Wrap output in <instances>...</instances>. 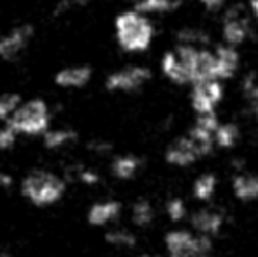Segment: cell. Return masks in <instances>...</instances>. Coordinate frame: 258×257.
<instances>
[{
  "label": "cell",
  "instance_id": "obj_14",
  "mask_svg": "<svg viewBox=\"0 0 258 257\" xmlns=\"http://www.w3.org/2000/svg\"><path fill=\"white\" fill-rule=\"evenodd\" d=\"M225 222L223 213L211 208H201L191 215V227L197 234H206V236H214L221 231Z\"/></svg>",
  "mask_w": 258,
  "mask_h": 257
},
{
  "label": "cell",
  "instance_id": "obj_7",
  "mask_svg": "<svg viewBox=\"0 0 258 257\" xmlns=\"http://www.w3.org/2000/svg\"><path fill=\"white\" fill-rule=\"evenodd\" d=\"M191 108L197 115L211 113L223 99V85L220 79H204V81L191 83Z\"/></svg>",
  "mask_w": 258,
  "mask_h": 257
},
{
  "label": "cell",
  "instance_id": "obj_11",
  "mask_svg": "<svg viewBox=\"0 0 258 257\" xmlns=\"http://www.w3.org/2000/svg\"><path fill=\"white\" fill-rule=\"evenodd\" d=\"M241 65V57H239L237 48L228 44H221L214 52V78L223 81L235 76Z\"/></svg>",
  "mask_w": 258,
  "mask_h": 257
},
{
  "label": "cell",
  "instance_id": "obj_26",
  "mask_svg": "<svg viewBox=\"0 0 258 257\" xmlns=\"http://www.w3.org/2000/svg\"><path fill=\"white\" fill-rule=\"evenodd\" d=\"M165 212H167V217H169L172 222H181V220L186 217V204L181 197H172L167 201L165 204Z\"/></svg>",
  "mask_w": 258,
  "mask_h": 257
},
{
  "label": "cell",
  "instance_id": "obj_34",
  "mask_svg": "<svg viewBox=\"0 0 258 257\" xmlns=\"http://www.w3.org/2000/svg\"><path fill=\"white\" fill-rule=\"evenodd\" d=\"M249 11H251V14L258 20V0H249Z\"/></svg>",
  "mask_w": 258,
  "mask_h": 257
},
{
  "label": "cell",
  "instance_id": "obj_35",
  "mask_svg": "<svg viewBox=\"0 0 258 257\" xmlns=\"http://www.w3.org/2000/svg\"><path fill=\"white\" fill-rule=\"evenodd\" d=\"M253 111H255V117H256V120H258V102L253 104Z\"/></svg>",
  "mask_w": 258,
  "mask_h": 257
},
{
  "label": "cell",
  "instance_id": "obj_19",
  "mask_svg": "<svg viewBox=\"0 0 258 257\" xmlns=\"http://www.w3.org/2000/svg\"><path fill=\"white\" fill-rule=\"evenodd\" d=\"M179 7V0H136L134 9L151 16V14H167Z\"/></svg>",
  "mask_w": 258,
  "mask_h": 257
},
{
  "label": "cell",
  "instance_id": "obj_15",
  "mask_svg": "<svg viewBox=\"0 0 258 257\" xmlns=\"http://www.w3.org/2000/svg\"><path fill=\"white\" fill-rule=\"evenodd\" d=\"M78 141V132L67 127H58V129H51L49 127L42 134V144H44L46 150H63V148H69Z\"/></svg>",
  "mask_w": 258,
  "mask_h": 257
},
{
  "label": "cell",
  "instance_id": "obj_4",
  "mask_svg": "<svg viewBox=\"0 0 258 257\" xmlns=\"http://www.w3.org/2000/svg\"><path fill=\"white\" fill-rule=\"evenodd\" d=\"M165 248L169 257H207L213 250V240L206 234L174 229L165 234Z\"/></svg>",
  "mask_w": 258,
  "mask_h": 257
},
{
  "label": "cell",
  "instance_id": "obj_2",
  "mask_svg": "<svg viewBox=\"0 0 258 257\" xmlns=\"http://www.w3.org/2000/svg\"><path fill=\"white\" fill-rule=\"evenodd\" d=\"M67 183L60 175L48 169H35L21 180L20 192L30 204L49 208L63 199Z\"/></svg>",
  "mask_w": 258,
  "mask_h": 257
},
{
  "label": "cell",
  "instance_id": "obj_27",
  "mask_svg": "<svg viewBox=\"0 0 258 257\" xmlns=\"http://www.w3.org/2000/svg\"><path fill=\"white\" fill-rule=\"evenodd\" d=\"M242 93L246 99L251 100V104L258 102V76L255 72H249L242 79Z\"/></svg>",
  "mask_w": 258,
  "mask_h": 257
},
{
  "label": "cell",
  "instance_id": "obj_22",
  "mask_svg": "<svg viewBox=\"0 0 258 257\" xmlns=\"http://www.w3.org/2000/svg\"><path fill=\"white\" fill-rule=\"evenodd\" d=\"M216 185H218V178L213 173H206V175L199 176L194 183V197L197 201H209L211 197L216 192Z\"/></svg>",
  "mask_w": 258,
  "mask_h": 257
},
{
  "label": "cell",
  "instance_id": "obj_29",
  "mask_svg": "<svg viewBox=\"0 0 258 257\" xmlns=\"http://www.w3.org/2000/svg\"><path fill=\"white\" fill-rule=\"evenodd\" d=\"M93 2V0H60V4H56V9H54V14H63L69 13V11L79 9V7L86 6V4ZM125 2H136V0H125Z\"/></svg>",
  "mask_w": 258,
  "mask_h": 257
},
{
  "label": "cell",
  "instance_id": "obj_20",
  "mask_svg": "<svg viewBox=\"0 0 258 257\" xmlns=\"http://www.w3.org/2000/svg\"><path fill=\"white\" fill-rule=\"evenodd\" d=\"M241 130L235 124H220L218 129L214 130V144L220 146L221 150H230L237 144Z\"/></svg>",
  "mask_w": 258,
  "mask_h": 257
},
{
  "label": "cell",
  "instance_id": "obj_1",
  "mask_svg": "<svg viewBox=\"0 0 258 257\" xmlns=\"http://www.w3.org/2000/svg\"><path fill=\"white\" fill-rule=\"evenodd\" d=\"M114 39L125 53H144L155 39V27L150 16L132 7L114 18Z\"/></svg>",
  "mask_w": 258,
  "mask_h": 257
},
{
  "label": "cell",
  "instance_id": "obj_12",
  "mask_svg": "<svg viewBox=\"0 0 258 257\" xmlns=\"http://www.w3.org/2000/svg\"><path fill=\"white\" fill-rule=\"evenodd\" d=\"M199 157L197 150H195L194 141L188 136H181L176 141L169 144L165 151V161L170 166H177V168H186V166L194 164Z\"/></svg>",
  "mask_w": 258,
  "mask_h": 257
},
{
  "label": "cell",
  "instance_id": "obj_30",
  "mask_svg": "<svg viewBox=\"0 0 258 257\" xmlns=\"http://www.w3.org/2000/svg\"><path fill=\"white\" fill-rule=\"evenodd\" d=\"M76 176L79 178V182L85 183V185H88V187H93L100 182V176L97 175L93 169H88V168L78 169V171H76Z\"/></svg>",
  "mask_w": 258,
  "mask_h": 257
},
{
  "label": "cell",
  "instance_id": "obj_25",
  "mask_svg": "<svg viewBox=\"0 0 258 257\" xmlns=\"http://www.w3.org/2000/svg\"><path fill=\"white\" fill-rule=\"evenodd\" d=\"M21 102V97L18 93H0V124H6L11 118V115L14 113V110L18 108V104Z\"/></svg>",
  "mask_w": 258,
  "mask_h": 257
},
{
  "label": "cell",
  "instance_id": "obj_6",
  "mask_svg": "<svg viewBox=\"0 0 258 257\" xmlns=\"http://www.w3.org/2000/svg\"><path fill=\"white\" fill-rule=\"evenodd\" d=\"M151 79V71L144 65H128L118 71L111 72L105 78V88L109 92L132 93L136 90L143 88Z\"/></svg>",
  "mask_w": 258,
  "mask_h": 257
},
{
  "label": "cell",
  "instance_id": "obj_10",
  "mask_svg": "<svg viewBox=\"0 0 258 257\" xmlns=\"http://www.w3.org/2000/svg\"><path fill=\"white\" fill-rule=\"evenodd\" d=\"M93 78V69L86 64L67 65L54 74V85L63 90H79L86 86Z\"/></svg>",
  "mask_w": 258,
  "mask_h": 257
},
{
  "label": "cell",
  "instance_id": "obj_18",
  "mask_svg": "<svg viewBox=\"0 0 258 257\" xmlns=\"http://www.w3.org/2000/svg\"><path fill=\"white\" fill-rule=\"evenodd\" d=\"M141 169V159L136 155H118L112 159L111 171L118 180H132Z\"/></svg>",
  "mask_w": 258,
  "mask_h": 257
},
{
  "label": "cell",
  "instance_id": "obj_8",
  "mask_svg": "<svg viewBox=\"0 0 258 257\" xmlns=\"http://www.w3.org/2000/svg\"><path fill=\"white\" fill-rule=\"evenodd\" d=\"M34 39V27L28 23H21L9 28L6 34L0 35V60H16Z\"/></svg>",
  "mask_w": 258,
  "mask_h": 257
},
{
  "label": "cell",
  "instance_id": "obj_28",
  "mask_svg": "<svg viewBox=\"0 0 258 257\" xmlns=\"http://www.w3.org/2000/svg\"><path fill=\"white\" fill-rule=\"evenodd\" d=\"M18 141V132L11 127L9 124H2L0 125V151H7L16 144Z\"/></svg>",
  "mask_w": 258,
  "mask_h": 257
},
{
  "label": "cell",
  "instance_id": "obj_13",
  "mask_svg": "<svg viewBox=\"0 0 258 257\" xmlns=\"http://www.w3.org/2000/svg\"><path fill=\"white\" fill-rule=\"evenodd\" d=\"M121 213V202L114 199H105L97 201L86 212V220L93 227H105L111 222H114Z\"/></svg>",
  "mask_w": 258,
  "mask_h": 257
},
{
  "label": "cell",
  "instance_id": "obj_16",
  "mask_svg": "<svg viewBox=\"0 0 258 257\" xmlns=\"http://www.w3.org/2000/svg\"><path fill=\"white\" fill-rule=\"evenodd\" d=\"M160 69H162L163 76L167 79H170L176 85H184V83H190L186 74V69H184L183 62L179 60L176 52H167L165 55L160 60Z\"/></svg>",
  "mask_w": 258,
  "mask_h": 257
},
{
  "label": "cell",
  "instance_id": "obj_36",
  "mask_svg": "<svg viewBox=\"0 0 258 257\" xmlns=\"http://www.w3.org/2000/svg\"><path fill=\"white\" fill-rule=\"evenodd\" d=\"M0 257H9V255H7L6 252H2V250H0Z\"/></svg>",
  "mask_w": 258,
  "mask_h": 257
},
{
  "label": "cell",
  "instance_id": "obj_33",
  "mask_svg": "<svg viewBox=\"0 0 258 257\" xmlns=\"http://www.w3.org/2000/svg\"><path fill=\"white\" fill-rule=\"evenodd\" d=\"M90 148H92L93 151H97V153H105V151L111 150V146H109V144H105V143H102V141H95V143H93Z\"/></svg>",
  "mask_w": 258,
  "mask_h": 257
},
{
  "label": "cell",
  "instance_id": "obj_32",
  "mask_svg": "<svg viewBox=\"0 0 258 257\" xmlns=\"http://www.w3.org/2000/svg\"><path fill=\"white\" fill-rule=\"evenodd\" d=\"M199 2L202 4V6L206 7V9H218V7H221L223 6V2L225 0H199Z\"/></svg>",
  "mask_w": 258,
  "mask_h": 257
},
{
  "label": "cell",
  "instance_id": "obj_37",
  "mask_svg": "<svg viewBox=\"0 0 258 257\" xmlns=\"http://www.w3.org/2000/svg\"><path fill=\"white\" fill-rule=\"evenodd\" d=\"M141 257H158V255H150V254H144V255H141Z\"/></svg>",
  "mask_w": 258,
  "mask_h": 257
},
{
  "label": "cell",
  "instance_id": "obj_9",
  "mask_svg": "<svg viewBox=\"0 0 258 257\" xmlns=\"http://www.w3.org/2000/svg\"><path fill=\"white\" fill-rule=\"evenodd\" d=\"M249 32H251V27H249L248 18L242 16L239 7H232L225 14L223 25H221V35H223L225 44L237 48L249 37Z\"/></svg>",
  "mask_w": 258,
  "mask_h": 257
},
{
  "label": "cell",
  "instance_id": "obj_31",
  "mask_svg": "<svg viewBox=\"0 0 258 257\" xmlns=\"http://www.w3.org/2000/svg\"><path fill=\"white\" fill-rule=\"evenodd\" d=\"M13 183H14V180L9 173H0V189H4V190L11 189Z\"/></svg>",
  "mask_w": 258,
  "mask_h": 257
},
{
  "label": "cell",
  "instance_id": "obj_5",
  "mask_svg": "<svg viewBox=\"0 0 258 257\" xmlns=\"http://www.w3.org/2000/svg\"><path fill=\"white\" fill-rule=\"evenodd\" d=\"M183 62L190 83L204 81V79H216L214 78V53L206 48L197 46L177 44L174 49Z\"/></svg>",
  "mask_w": 258,
  "mask_h": 257
},
{
  "label": "cell",
  "instance_id": "obj_17",
  "mask_svg": "<svg viewBox=\"0 0 258 257\" xmlns=\"http://www.w3.org/2000/svg\"><path fill=\"white\" fill-rule=\"evenodd\" d=\"M232 190L239 201L251 202L258 199V176L256 175H237L232 180Z\"/></svg>",
  "mask_w": 258,
  "mask_h": 257
},
{
  "label": "cell",
  "instance_id": "obj_21",
  "mask_svg": "<svg viewBox=\"0 0 258 257\" xmlns=\"http://www.w3.org/2000/svg\"><path fill=\"white\" fill-rule=\"evenodd\" d=\"M155 220V208L150 201L146 199H139L137 202H134L132 206V224L136 227H148L151 226Z\"/></svg>",
  "mask_w": 258,
  "mask_h": 257
},
{
  "label": "cell",
  "instance_id": "obj_23",
  "mask_svg": "<svg viewBox=\"0 0 258 257\" xmlns=\"http://www.w3.org/2000/svg\"><path fill=\"white\" fill-rule=\"evenodd\" d=\"M105 241L116 248H134L137 243V238L128 229H111L105 233Z\"/></svg>",
  "mask_w": 258,
  "mask_h": 257
},
{
  "label": "cell",
  "instance_id": "obj_3",
  "mask_svg": "<svg viewBox=\"0 0 258 257\" xmlns=\"http://www.w3.org/2000/svg\"><path fill=\"white\" fill-rule=\"evenodd\" d=\"M18 136H42L51 127V110L44 99L21 100L11 118L7 120Z\"/></svg>",
  "mask_w": 258,
  "mask_h": 257
},
{
  "label": "cell",
  "instance_id": "obj_24",
  "mask_svg": "<svg viewBox=\"0 0 258 257\" xmlns=\"http://www.w3.org/2000/svg\"><path fill=\"white\" fill-rule=\"evenodd\" d=\"M177 41H179V44L202 48V46L209 42V35H207L204 30H201V28L186 27V28H183V30L177 32Z\"/></svg>",
  "mask_w": 258,
  "mask_h": 257
}]
</instances>
